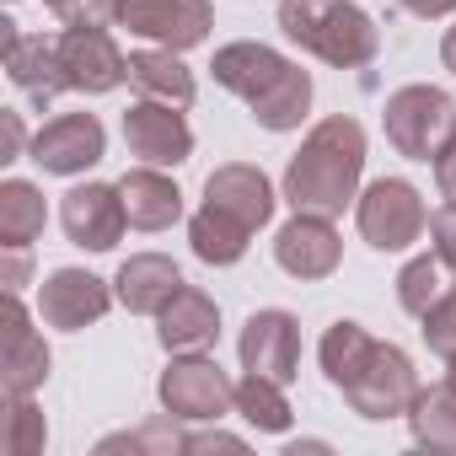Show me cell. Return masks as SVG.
I'll list each match as a JSON object with an SVG mask.
<instances>
[{
	"instance_id": "obj_1",
	"label": "cell",
	"mask_w": 456,
	"mask_h": 456,
	"mask_svg": "<svg viewBox=\"0 0 456 456\" xmlns=\"http://www.w3.org/2000/svg\"><path fill=\"white\" fill-rule=\"evenodd\" d=\"M215 76L232 86V92H242V97L253 102V113H258L269 129H290V124H301L306 97H312V81H306L296 65H285L280 54L253 49V44L225 49V54L215 60Z\"/></svg>"
},
{
	"instance_id": "obj_2",
	"label": "cell",
	"mask_w": 456,
	"mask_h": 456,
	"mask_svg": "<svg viewBox=\"0 0 456 456\" xmlns=\"http://www.w3.org/2000/svg\"><path fill=\"white\" fill-rule=\"evenodd\" d=\"M360 129L354 124H344V118H333V124H322L317 134H312V145H306V156H296V167H290V199H296V209H344V199H349V188H354V172H360Z\"/></svg>"
},
{
	"instance_id": "obj_3",
	"label": "cell",
	"mask_w": 456,
	"mask_h": 456,
	"mask_svg": "<svg viewBox=\"0 0 456 456\" xmlns=\"http://www.w3.org/2000/svg\"><path fill=\"white\" fill-rule=\"evenodd\" d=\"M285 33L306 49H317L322 60L333 65H360L370 60L376 49V33L370 22L349 6V0H285V12H280Z\"/></svg>"
},
{
	"instance_id": "obj_4",
	"label": "cell",
	"mask_w": 456,
	"mask_h": 456,
	"mask_svg": "<svg viewBox=\"0 0 456 456\" xmlns=\"http://www.w3.org/2000/svg\"><path fill=\"white\" fill-rule=\"evenodd\" d=\"M451 129H456V108H451L440 92L413 86V92L392 97V108H387V134H392L408 156H424V161H429Z\"/></svg>"
},
{
	"instance_id": "obj_5",
	"label": "cell",
	"mask_w": 456,
	"mask_h": 456,
	"mask_svg": "<svg viewBox=\"0 0 456 456\" xmlns=\"http://www.w3.org/2000/svg\"><path fill=\"white\" fill-rule=\"evenodd\" d=\"M118 22L167 49H188L204 38L209 12H204V0H118Z\"/></svg>"
},
{
	"instance_id": "obj_6",
	"label": "cell",
	"mask_w": 456,
	"mask_h": 456,
	"mask_svg": "<svg viewBox=\"0 0 456 456\" xmlns=\"http://www.w3.org/2000/svg\"><path fill=\"white\" fill-rule=\"evenodd\" d=\"M60 65L76 92H113L129 76V60L113 49V38L102 28H70L60 38Z\"/></svg>"
},
{
	"instance_id": "obj_7",
	"label": "cell",
	"mask_w": 456,
	"mask_h": 456,
	"mask_svg": "<svg viewBox=\"0 0 456 456\" xmlns=\"http://www.w3.org/2000/svg\"><path fill=\"white\" fill-rule=\"evenodd\" d=\"M33 161L44 172H86L92 161H102V124L92 113H65L54 124H44L33 134Z\"/></svg>"
},
{
	"instance_id": "obj_8",
	"label": "cell",
	"mask_w": 456,
	"mask_h": 456,
	"mask_svg": "<svg viewBox=\"0 0 456 456\" xmlns=\"http://www.w3.org/2000/svg\"><path fill=\"white\" fill-rule=\"evenodd\" d=\"M124 193L118 188H102V183H86L76 193H65V232L76 248H92V253H108L124 232Z\"/></svg>"
},
{
	"instance_id": "obj_9",
	"label": "cell",
	"mask_w": 456,
	"mask_h": 456,
	"mask_svg": "<svg viewBox=\"0 0 456 456\" xmlns=\"http://www.w3.org/2000/svg\"><path fill=\"white\" fill-rule=\"evenodd\" d=\"M424 225V209L413 199L408 183H376L360 204V232L370 237V248H408Z\"/></svg>"
},
{
	"instance_id": "obj_10",
	"label": "cell",
	"mask_w": 456,
	"mask_h": 456,
	"mask_svg": "<svg viewBox=\"0 0 456 456\" xmlns=\"http://www.w3.org/2000/svg\"><path fill=\"white\" fill-rule=\"evenodd\" d=\"M124 140H129V151L145 156L151 167H172V161L188 156V124H183L167 102H156V97H145L140 108L124 113Z\"/></svg>"
},
{
	"instance_id": "obj_11",
	"label": "cell",
	"mask_w": 456,
	"mask_h": 456,
	"mask_svg": "<svg viewBox=\"0 0 456 456\" xmlns=\"http://www.w3.org/2000/svg\"><path fill=\"white\" fill-rule=\"evenodd\" d=\"M6 76L22 92H33L38 102H49L60 86H70L65 81V65H60V38L54 44L49 38H22L17 22H6Z\"/></svg>"
},
{
	"instance_id": "obj_12",
	"label": "cell",
	"mask_w": 456,
	"mask_h": 456,
	"mask_svg": "<svg viewBox=\"0 0 456 456\" xmlns=\"http://www.w3.org/2000/svg\"><path fill=\"white\" fill-rule=\"evenodd\" d=\"M38 312H44L54 328H86V322H97V317L108 312V290H102V280H92V274H81V269H60V274L44 285Z\"/></svg>"
},
{
	"instance_id": "obj_13",
	"label": "cell",
	"mask_w": 456,
	"mask_h": 456,
	"mask_svg": "<svg viewBox=\"0 0 456 456\" xmlns=\"http://www.w3.org/2000/svg\"><path fill=\"white\" fill-rule=\"evenodd\" d=\"M44 376H49V349L28 328V312H22L17 290H6V392L12 397H28Z\"/></svg>"
},
{
	"instance_id": "obj_14",
	"label": "cell",
	"mask_w": 456,
	"mask_h": 456,
	"mask_svg": "<svg viewBox=\"0 0 456 456\" xmlns=\"http://www.w3.org/2000/svg\"><path fill=\"white\" fill-rule=\"evenodd\" d=\"M161 397H167V408H172V413H183V419H215L232 392H225V381H220V370H215V365L193 360V365H172V370H167Z\"/></svg>"
},
{
	"instance_id": "obj_15",
	"label": "cell",
	"mask_w": 456,
	"mask_h": 456,
	"mask_svg": "<svg viewBox=\"0 0 456 456\" xmlns=\"http://www.w3.org/2000/svg\"><path fill=\"white\" fill-rule=\"evenodd\" d=\"M242 360H248V370L285 381L290 365H296V322H290L285 312L253 317V322H248V338H242Z\"/></svg>"
},
{
	"instance_id": "obj_16",
	"label": "cell",
	"mask_w": 456,
	"mask_h": 456,
	"mask_svg": "<svg viewBox=\"0 0 456 456\" xmlns=\"http://www.w3.org/2000/svg\"><path fill=\"white\" fill-rule=\"evenodd\" d=\"M209 204L225 209V215H237L242 225H264L269 209H274L264 172H248V167H225L220 177H209Z\"/></svg>"
},
{
	"instance_id": "obj_17",
	"label": "cell",
	"mask_w": 456,
	"mask_h": 456,
	"mask_svg": "<svg viewBox=\"0 0 456 456\" xmlns=\"http://www.w3.org/2000/svg\"><path fill=\"white\" fill-rule=\"evenodd\" d=\"M333 232L322 220H296V225H285L280 232V264L290 269V274H301V280H312V274H328L333 269Z\"/></svg>"
},
{
	"instance_id": "obj_18",
	"label": "cell",
	"mask_w": 456,
	"mask_h": 456,
	"mask_svg": "<svg viewBox=\"0 0 456 456\" xmlns=\"http://www.w3.org/2000/svg\"><path fill=\"white\" fill-rule=\"evenodd\" d=\"M118 193H124V215H129V225L161 232L167 220H177V188H172L167 177H156V172H129V177L118 183Z\"/></svg>"
},
{
	"instance_id": "obj_19",
	"label": "cell",
	"mask_w": 456,
	"mask_h": 456,
	"mask_svg": "<svg viewBox=\"0 0 456 456\" xmlns=\"http://www.w3.org/2000/svg\"><path fill=\"white\" fill-rule=\"evenodd\" d=\"M177 290H183V280H177V269L167 258H129L124 274H118V296L134 312H161Z\"/></svg>"
},
{
	"instance_id": "obj_20",
	"label": "cell",
	"mask_w": 456,
	"mask_h": 456,
	"mask_svg": "<svg viewBox=\"0 0 456 456\" xmlns=\"http://www.w3.org/2000/svg\"><path fill=\"white\" fill-rule=\"evenodd\" d=\"M215 338V306L193 290H177L161 306V344L167 349H204Z\"/></svg>"
},
{
	"instance_id": "obj_21",
	"label": "cell",
	"mask_w": 456,
	"mask_h": 456,
	"mask_svg": "<svg viewBox=\"0 0 456 456\" xmlns=\"http://www.w3.org/2000/svg\"><path fill=\"white\" fill-rule=\"evenodd\" d=\"M44 232V199L33 183H6L0 188V242L6 248H33V237Z\"/></svg>"
},
{
	"instance_id": "obj_22",
	"label": "cell",
	"mask_w": 456,
	"mask_h": 456,
	"mask_svg": "<svg viewBox=\"0 0 456 456\" xmlns=\"http://www.w3.org/2000/svg\"><path fill=\"white\" fill-rule=\"evenodd\" d=\"M248 232H253V225H242L237 215H225V209L209 204V209L193 220V253H199L204 264H237L242 248H248Z\"/></svg>"
},
{
	"instance_id": "obj_23",
	"label": "cell",
	"mask_w": 456,
	"mask_h": 456,
	"mask_svg": "<svg viewBox=\"0 0 456 456\" xmlns=\"http://www.w3.org/2000/svg\"><path fill=\"white\" fill-rule=\"evenodd\" d=\"M129 81L145 97H156V102H188L193 97V81H188V70L172 54H134L129 60Z\"/></svg>"
},
{
	"instance_id": "obj_24",
	"label": "cell",
	"mask_w": 456,
	"mask_h": 456,
	"mask_svg": "<svg viewBox=\"0 0 456 456\" xmlns=\"http://www.w3.org/2000/svg\"><path fill=\"white\" fill-rule=\"evenodd\" d=\"M274 387H280V381H274V376H258V370L237 387V403H242V413H248L258 429H285V424H290V408H285V397H280Z\"/></svg>"
},
{
	"instance_id": "obj_25",
	"label": "cell",
	"mask_w": 456,
	"mask_h": 456,
	"mask_svg": "<svg viewBox=\"0 0 456 456\" xmlns=\"http://www.w3.org/2000/svg\"><path fill=\"white\" fill-rule=\"evenodd\" d=\"M0 445H6V456H33V451H44V419H38L22 397H12L6 429H0Z\"/></svg>"
},
{
	"instance_id": "obj_26",
	"label": "cell",
	"mask_w": 456,
	"mask_h": 456,
	"mask_svg": "<svg viewBox=\"0 0 456 456\" xmlns=\"http://www.w3.org/2000/svg\"><path fill=\"white\" fill-rule=\"evenodd\" d=\"M435 290H440V264H435V258H419V264L403 274V306L424 317L429 301H435Z\"/></svg>"
},
{
	"instance_id": "obj_27",
	"label": "cell",
	"mask_w": 456,
	"mask_h": 456,
	"mask_svg": "<svg viewBox=\"0 0 456 456\" xmlns=\"http://www.w3.org/2000/svg\"><path fill=\"white\" fill-rule=\"evenodd\" d=\"M424 338L440 354H456V296H445L435 312H424Z\"/></svg>"
},
{
	"instance_id": "obj_28",
	"label": "cell",
	"mask_w": 456,
	"mask_h": 456,
	"mask_svg": "<svg viewBox=\"0 0 456 456\" xmlns=\"http://www.w3.org/2000/svg\"><path fill=\"white\" fill-rule=\"evenodd\" d=\"M49 6H54L70 28H97L102 17H118V0H49Z\"/></svg>"
},
{
	"instance_id": "obj_29",
	"label": "cell",
	"mask_w": 456,
	"mask_h": 456,
	"mask_svg": "<svg viewBox=\"0 0 456 456\" xmlns=\"http://www.w3.org/2000/svg\"><path fill=\"white\" fill-rule=\"evenodd\" d=\"M435 237H440V253H445V258L456 264V204L435 215Z\"/></svg>"
},
{
	"instance_id": "obj_30",
	"label": "cell",
	"mask_w": 456,
	"mask_h": 456,
	"mask_svg": "<svg viewBox=\"0 0 456 456\" xmlns=\"http://www.w3.org/2000/svg\"><path fill=\"white\" fill-rule=\"evenodd\" d=\"M17 151H22V118L6 113V156H0V161H17Z\"/></svg>"
},
{
	"instance_id": "obj_31",
	"label": "cell",
	"mask_w": 456,
	"mask_h": 456,
	"mask_svg": "<svg viewBox=\"0 0 456 456\" xmlns=\"http://www.w3.org/2000/svg\"><path fill=\"white\" fill-rule=\"evenodd\" d=\"M440 183H445V193L456 199V145H451V151L440 156Z\"/></svg>"
},
{
	"instance_id": "obj_32",
	"label": "cell",
	"mask_w": 456,
	"mask_h": 456,
	"mask_svg": "<svg viewBox=\"0 0 456 456\" xmlns=\"http://www.w3.org/2000/svg\"><path fill=\"white\" fill-rule=\"evenodd\" d=\"M403 6H408V12H424V17H440V12L456 6V0H403Z\"/></svg>"
},
{
	"instance_id": "obj_33",
	"label": "cell",
	"mask_w": 456,
	"mask_h": 456,
	"mask_svg": "<svg viewBox=\"0 0 456 456\" xmlns=\"http://www.w3.org/2000/svg\"><path fill=\"white\" fill-rule=\"evenodd\" d=\"M445 65L456 70V28H451V38H445Z\"/></svg>"
},
{
	"instance_id": "obj_34",
	"label": "cell",
	"mask_w": 456,
	"mask_h": 456,
	"mask_svg": "<svg viewBox=\"0 0 456 456\" xmlns=\"http://www.w3.org/2000/svg\"><path fill=\"white\" fill-rule=\"evenodd\" d=\"M451 387H456V370H451Z\"/></svg>"
}]
</instances>
